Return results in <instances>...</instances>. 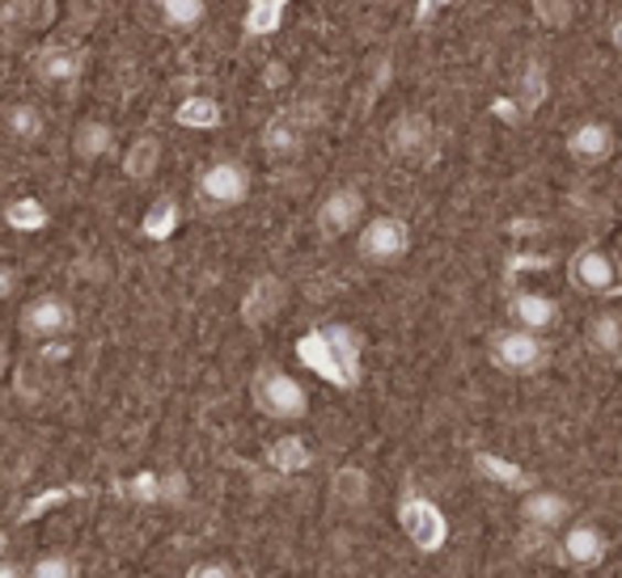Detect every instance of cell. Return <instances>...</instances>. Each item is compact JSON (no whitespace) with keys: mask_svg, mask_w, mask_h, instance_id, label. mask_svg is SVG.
Returning <instances> with one entry per match:
<instances>
[{"mask_svg":"<svg viewBox=\"0 0 622 578\" xmlns=\"http://www.w3.org/2000/svg\"><path fill=\"white\" fill-rule=\"evenodd\" d=\"M356 250H361V258L368 266H394V262H403L407 250H411V228H407V220H398V216H377V220H368L361 228Z\"/></svg>","mask_w":622,"mask_h":578,"instance_id":"obj_5","label":"cell"},{"mask_svg":"<svg viewBox=\"0 0 622 578\" xmlns=\"http://www.w3.org/2000/svg\"><path fill=\"white\" fill-rule=\"evenodd\" d=\"M571 520V499L559 490H525L521 499V524L534 532H559Z\"/></svg>","mask_w":622,"mask_h":578,"instance_id":"obj_10","label":"cell"},{"mask_svg":"<svg viewBox=\"0 0 622 578\" xmlns=\"http://www.w3.org/2000/svg\"><path fill=\"white\" fill-rule=\"evenodd\" d=\"M140 228H144V237H149V241H165V237L179 228V203H174V199H157L153 207L144 211V225H140Z\"/></svg>","mask_w":622,"mask_h":578,"instance_id":"obj_25","label":"cell"},{"mask_svg":"<svg viewBox=\"0 0 622 578\" xmlns=\"http://www.w3.org/2000/svg\"><path fill=\"white\" fill-rule=\"evenodd\" d=\"M85 68V59H81L77 47H64V43H55V47H43L34 55V73L43 76L47 85H73Z\"/></svg>","mask_w":622,"mask_h":578,"instance_id":"obj_15","label":"cell"},{"mask_svg":"<svg viewBox=\"0 0 622 578\" xmlns=\"http://www.w3.org/2000/svg\"><path fill=\"white\" fill-rule=\"evenodd\" d=\"M30 578H77V561L68 554H43L30 561Z\"/></svg>","mask_w":622,"mask_h":578,"instance_id":"obj_28","label":"cell"},{"mask_svg":"<svg viewBox=\"0 0 622 578\" xmlns=\"http://www.w3.org/2000/svg\"><path fill=\"white\" fill-rule=\"evenodd\" d=\"M22 338L30 342H60L77 329V308L64 301V296H34L18 317Z\"/></svg>","mask_w":622,"mask_h":578,"instance_id":"obj_4","label":"cell"},{"mask_svg":"<svg viewBox=\"0 0 622 578\" xmlns=\"http://www.w3.org/2000/svg\"><path fill=\"white\" fill-rule=\"evenodd\" d=\"M161 170V140L157 135H136L128 144V152H124V177H131V182H149V177Z\"/></svg>","mask_w":622,"mask_h":578,"instance_id":"obj_17","label":"cell"},{"mask_svg":"<svg viewBox=\"0 0 622 578\" xmlns=\"http://www.w3.org/2000/svg\"><path fill=\"white\" fill-rule=\"evenodd\" d=\"M262 149L271 152V156H292V152L301 149V131L288 123V119H276V123L262 131Z\"/></svg>","mask_w":622,"mask_h":578,"instance_id":"obj_27","label":"cell"},{"mask_svg":"<svg viewBox=\"0 0 622 578\" xmlns=\"http://www.w3.org/2000/svg\"><path fill=\"white\" fill-rule=\"evenodd\" d=\"M13 287H18V275L0 262V301H9V296H13Z\"/></svg>","mask_w":622,"mask_h":578,"instance_id":"obj_34","label":"cell"},{"mask_svg":"<svg viewBox=\"0 0 622 578\" xmlns=\"http://www.w3.org/2000/svg\"><path fill=\"white\" fill-rule=\"evenodd\" d=\"M77 494H81L77 486H68V490H47V494H39V499H34V503H30L26 511H22V524H30V520H39L43 511H52V506L68 503V499H77Z\"/></svg>","mask_w":622,"mask_h":578,"instance_id":"obj_31","label":"cell"},{"mask_svg":"<svg viewBox=\"0 0 622 578\" xmlns=\"http://www.w3.org/2000/svg\"><path fill=\"white\" fill-rule=\"evenodd\" d=\"M534 9H538V18L546 25H555V30H564L571 22V0H534Z\"/></svg>","mask_w":622,"mask_h":578,"instance_id":"obj_32","label":"cell"},{"mask_svg":"<svg viewBox=\"0 0 622 578\" xmlns=\"http://www.w3.org/2000/svg\"><path fill=\"white\" fill-rule=\"evenodd\" d=\"M0 578H30V570H22L18 561H4V557H0Z\"/></svg>","mask_w":622,"mask_h":578,"instance_id":"obj_35","label":"cell"},{"mask_svg":"<svg viewBox=\"0 0 622 578\" xmlns=\"http://www.w3.org/2000/svg\"><path fill=\"white\" fill-rule=\"evenodd\" d=\"M4 545H9V541H4V532H0V557H4Z\"/></svg>","mask_w":622,"mask_h":578,"instance_id":"obj_38","label":"cell"},{"mask_svg":"<svg viewBox=\"0 0 622 578\" xmlns=\"http://www.w3.org/2000/svg\"><path fill=\"white\" fill-rule=\"evenodd\" d=\"M398 524H403V536L411 541L419 554H441L444 541H449V520H444V511L432 499H403L398 506Z\"/></svg>","mask_w":622,"mask_h":578,"instance_id":"obj_3","label":"cell"},{"mask_svg":"<svg viewBox=\"0 0 622 578\" xmlns=\"http://www.w3.org/2000/svg\"><path fill=\"white\" fill-rule=\"evenodd\" d=\"M186 578H237V575L229 561H195V566L186 570Z\"/></svg>","mask_w":622,"mask_h":578,"instance_id":"obj_33","label":"cell"},{"mask_svg":"<svg viewBox=\"0 0 622 578\" xmlns=\"http://www.w3.org/2000/svg\"><path fill=\"white\" fill-rule=\"evenodd\" d=\"M4 131H9V140H18V144H39L43 131H47V119H43V110H39L34 101H13V106L4 110Z\"/></svg>","mask_w":622,"mask_h":578,"instance_id":"obj_19","label":"cell"},{"mask_svg":"<svg viewBox=\"0 0 622 578\" xmlns=\"http://www.w3.org/2000/svg\"><path fill=\"white\" fill-rule=\"evenodd\" d=\"M364 220V195L356 186H339L326 199L318 203V228L322 237H343L352 228H361Z\"/></svg>","mask_w":622,"mask_h":578,"instance_id":"obj_9","label":"cell"},{"mask_svg":"<svg viewBox=\"0 0 622 578\" xmlns=\"http://www.w3.org/2000/svg\"><path fill=\"white\" fill-rule=\"evenodd\" d=\"M73 152L77 161H103L115 152V127L106 119H81L77 131H73Z\"/></svg>","mask_w":622,"mask_h":578,"instance_id":"obj_16","label":"cell"},{"mask_svg":"<svg viewBox=\"0 0 622 578\" xmlns=\"http://www.w3.org/2000/svg\"><path fill=\"white\" fill-rule=\"evenodd\" d=\"M589 347L605 359H622V313H597L589 329H585Z\"/></svg>","mask_w":622,"mask_h":578,"instance_id":"obj_20","label":"cell"},{"mask_svg":"<svg viewBox=\"0 0 622 578\" xmlns=\"http://www.w3.org/2000/svg\"><path fill=\"white\" fill-rule=\"evenodd\" d=\"M568 152L571 161H580V165H601L614 152V131H610V123H601V119L576 123L568 135Z\"/></svg>","mask_w":622,"mask_h":578,"instance_id":"obj_13","label":"cell"},{"mask_svg":"<svg viewBox=\"0 0 622 578\" xmlns=\"http://www.w3.org/2000/svg\"><path fill=\"white\" fill-rule=\"evenodd\" d=\"M605 554H610V541L597 524H571L564 532V541H559V557L576 570H597L605 561Z\"/></svg>","mask_w":622,"mask_h":578,"instance_id":"obj_11","label":"cell"},{"mask_svg":"<svg viewBox=\"0 0 622 578\" xmlns=\"http://www.w3.org/2000/svg\"><path fill=\"white\" fill-rule=\"evenodd\" d=\"M568 279H571V287H576V292H585V296H614V292L622 287L619 262H614L605 250L571 253Z\"/></svg>","mask_w":622,"mask_h":578,"instance_id":"obj_7","label":"cell"},{"mask_svg":"<svg viewBox=\"0 0 622 578\" xmlns=\"http://www.w3.org/2000/svg\"><path fill=\"white\" fill-rule=\"evenodd\" d=\"M200 199L216 211H229L250 199V170L242 161H212L200 174Z\"/></svg>","mask_w":622,"mask_h":578,"instance_id":"obj_6","label":"cell"},{"mask_svg":"<svg viewBox=\"0 0 622 578\" xmlns=\"http://www.w3.org/2000/svg\"><path fill=\"white\" fill-rule=\"evenodd\" d=\"M288 304V283L280 275H259L246 296H242V321L250 329H262L267 321H276Z\"/></svg>","mask_w":622,"mask_h":578,"instance_id":"obj_8","label":"cell"},{"mask_svg":"<svg viewBox=\"0 0 622 578\" xmlns=\"http://www.w3.org/2000/svg\"><path fill=\"white\" fill-rule=\"evenodd\" d=\"M250 397H255V410L276 423H297L310 414V393L301 389V380H292L280 368H259L250 380Z\"/></svg>","mask_w":622,"mask_h":578,"instance_id":"obj_1","label":"cell"},{"mask_svg":"<svg viewBox=\"0 0 622 578\" xmlns=\"http://www.w3.org/2000/svg\"><path fill=\"white\" fill-rule=\"evenodd\" d=\"M474 469L483 473V478L500 481V486H508V490H534V481L521 473L517 465H508V460H500V456H474Z\"/></svg>","mask_w":622,"mask_h":578,"instance_id":"obj_23","label":"cell"},{"mask_svg":"<svg viewBox=\"0 0 622 578\" xmlns=\"http://www.w3.org/2000/svg\"><path fill=\"white\" fill-rule=\"evenodd\" d=\"M508 317H513V326L546 334V329L559 326V304L550 301V296H543V292H517L508 301Z\"/></svg>","mask_w":622,"mask_h":578,"instance_id":"obj_14","label":"cell"},{"mask_svg":"<svg viewBox=\"0 0 622 578\" xmlns=\"http://www.w3.org/2000/svg\"><path fill=\"white\" fill-rule=\"evenodd\" d=\"M550 351H546L543 334H534V329H504V334H495L492 342V363L500 372H508V377H534V372H543Z\"/></svg>","mask_w":622,"mask_h":578,"instance_id":"obj_2","label":"cell"},{"mask_svg":"<svg viewBox=\"0 0 622 578\" xmlns=\"http://www.w3.org/2000/svg\"><path fill=\"white\" fill-rule=\"evenodd\" d=\"M179 123L191 127V131H212V127L221 123V106L207 98V94H195V98H186L179 106Z\"/></svg>","mask_w":622,"mask_h":578,"instance_id":"obj_22","label":"cell"},{"mask_svg":"<svg viewBox=\"0 0 622 578\" xmlns=\"http://www.w3.org/2000/svg\"><path fill=\"white\" fill-rule=\"evenodd\" d=\"M267 465H271L280 478H288V473H305V469L313 465V452L301 435H280V439L267 448Z\"/></svg>","mask_w":622,"mask_h":578,"instance_id":"obj_18","label":"cell"},{"mask_svg":"<svg viewBox=\"0 0 622 578\" xmlns=\"http://www.w3.org/2000/svg\"><path fill=\"white\" fill-rule=\"evenodd\" d=\"M157 9H161V18L174 30H195L207 18L204 0H157Z\"/></svg>","mask_w":622,"mask_h":578,"instance_id":"obj_24","label":"cell"},{"mask_svg":"<svg viewBox=\"0 0 622 578\" xmlns=\"http://www.w3.org/2000/svg\"><path fill=\"white\" fill-rule=\"evenodd\" d=\"M191 499V481L182 469H165L161 473V506H186Z\"/></svg>","mask_w":622,"mask_h":578,"instance_id":"obj_29","label":"cell"},{"mask_svg":"<svg viewBox=\"0 0 622 578\" xmlns=\"http://www.w3.org/2000/svg\"><path fill=\"white\" fill-rule=\"evenodd\" d=\"M331 494H335L339 506L356 511V506L368 503V473L356 469V465H343L335 478H331Z\"/></svg>","mask_w":622,"mask_h":578,"instance_id":"obj_21","label":"cell"},{"mask_svg":"<svg viewBox=\"0 0 622 578\" xmlns=\"http://www.w3.org/2000/svg\"><path fill=\"white\" fill-rule=\"evenodd\" d=\"M4 220H9V228H18V232H39V228H47V207L34 199H18L9 203Z\"/></svg>","mask_w":622,"mask_h":578,"instance_id":"obj_26","label":"cell"},{"mask_svg":"<svg viewBox=\"0 0 622 578\" xmlns=\"http://www.w3.org/2000/svg\"><path fill=\"white\" fill-rule=\"evenodd\" d=\"M131 503H161V473H136V478L124 486Z\"/></svg>","mask_w":622,"mask_h":578,"instance_id":"obj_30","label":"cell"},{"mask_svg":"<svg viewBox=\"0 0 622 578\" xmlns=\"http://www.w3.org/2000/svg\"><path fill=\"white\" fill-rule=\"evenodd\" d=\"M389 149L398 152L403 161H423L437 149V131L423 114H403L389 123Z\"/></svg>","mask_w":622,"mask_h":578,"instance_id":"obj_12","label":"cell"},{"mask_svg":"<svg viewBox=\"0 0 622 578\" xmlns=\"http://www.w3.org/2000/svg\"><path fill=\"white\" fill-rule=\"evenodd\" d=\"M4 372H9V347L0 342V377H4Z\"/></svg>","mask_w":622,"mask_h":578,"instance_id":"obj_36","label":"cell"},{"mask_svg":"<svg viewBox=\"0 0 622 578\" xmlns=\"http://www.w3.org/2000/svg\"><path fill=\"white\" fill-rule=\"evenodd\" d=\"M614 47H622V22L614 25Z\"/></svg>","mask_w":622,"mask_h":578,"instance_id":"obj_37","label":"cell"}]
</instances>
